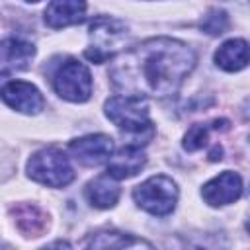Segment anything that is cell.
Segmentation results:
<instances>
[{
    "instance_id": "6da1fadb",
    "label": "cell",
    "mask_w": 250,
    "mask_h": 250,
    "mask_svg": "<svg viewBox=\"0 0 250 250\" xmlns=\"http://www.w3.org/2000/svg\"><path fill=\"white\" fill-rule=\"evenodd\" d=\"M195 66L191 47L170 37H152L113 57L111 86L121 96L168 98L174 96Z\"/></svg>"
},
{
    "instance_id": "7a4b0ae2",
    "label": "cell",
    "mask_w": 250,
    "mask_h": 250,
    "mask_svg": "<svg viewBox=\"0 0 250 250\" xmlns=\"http://www.w3.org/2000/svg\"><path fill=\"white\" fill-rule=\"evenodd\" d=\"M104 107L107 119L131 137V145L141 146L152 139L154 127L148 117V105L145 100L131 96H113L105 102Z\"/></svg>"
},
{
    "instance_id": "3957f363",
    "label": "cell",
    "mask_w": 250,
    "mask_h": 250,
    "mask_svg": "<svg viewBox=\"0 0 250 250\" xmlns=\"http://www.w3.org/2000/svg\"><path fill=\"white\" fill-rule=\"evenodd\" d=\"M127 43V25L109 16H98L90 21V45L84 57L96 64L117 57Z\"/></svg>"
},
{
    "instance_id": "277c9868",
    "label": "cell",
    "mask_w": 250,
    "mask_h": 250,
    "mask_svg": "<svg viewBox=\"0 0 250 250\" xmlns=\"http://www.w3.org/2000/svg\"><path fill=\"white\" fill-rule=\"evenodd\" d=\"M27 176L49 188H64L74 180V170L66 154L55 146L37 150L27 162Z\"/></svg>"
},
{
    "instance_id": "5b68a950",
    "label": "cell",
    "mask_w": 250,
    "mask_h": 250,
    "mask_svg": "<svg viewBox=\"0 0 250 250\" xmlns=\"http://www.w3.org/2000/svg\"><path fill=\"white\" fill-rule=\"evenodd\" d=\"M135 203L150 215L164 217L174 211L178 203V186L168 176H152L133 189Z\"/></svg>"
},
{
    "instance_id": "8992f818",
    "label": "cell",
    "mask_w": 250,
    "mask_h": 250,
    "mask_svg": "<svg viewBox=\"0 0 250 250\" xmlns=\"http://www.w3.org/2000/svg\"><path fill=\"white\" fill-rule=\"evenodd\" d=\"M53 86L62 100L82 104L92 96V74L84 62L68 59L57 68Z\"/></svg>"
},
{
    "instance_id": "52a82bcc",
    "label": "cell",
    "mask_w": 250,
    "mask_h": 250,
    "mask_svg": "<svg viewBox=\"0 0 250 250\" xmlns=\"http://www.w3.org/2000/svg\"><path fill=\"white\" fill-rule=\"evenodd\" d=\"M0 98L12 109H16L20 113H27V115H35L45 107V100H43L41 92L37 90V86H33L31 82H25V80L6 82L0 90Z\"/></svg>"
},
{
    "instance_id": "ba28073f",
    "label": "cell",
    "mask_w": 250,
    "mask_h": 250,
    "mask_svg": "<svg viewBox=\"0 0 250 250\" xmlns=\"http://www.w3.org/2000/svg\"><path fill=\"white\" fill-rule=\"evenodd\" d=\"M68 148L80 164L98 166V164L107 162V158L111 156L113 141L107 135L96 133V135H86V137H78V139L70 141Z\"/></svg>"
},
{
    "instance_id": "9c48e42d",
    "label": "cell",
    "mask_w": 250,
    "mask_h": 250,
    "mask_svg": "<svg viewBox=\"0 0 250 250\" xmlns=\"http://www.w3.org/2000/svg\"><path fill=\"white\" fill-rule=\"evenodd\" d=\"M201 195L205 203H209L211 207H223L234 203L242 195V178L232 170H225L223 174L215 176L203 186Z\"/></svg>"
},
{
    "instance_id": "30bf717a",
    "label": "cell",
    "mask_w": 250,
    "mask_h": 250,
    "mask_svg": "<svg viewBox=\"0 0 250 250\" xmlns=\"http://www.w3.org/2000/svg\"><path fill=\"white\" fill-rule=\"evenodd\" d=\"M146 164V156L141 150L139 145H127L121 146L115 154L111 152V156L107 158V174L115 180H127L137 176Z\"/></svg>"
},
{
    "instance_id": "8fae6325",
    "label": "cell",
    "mask_w": 250,
    "mask_h": 250,
    "mask_svg": "<svg viewBox=\"0 0 250 250\" xmlns=\"http://www.w3.org/2000/svg\"><path fill=\"white\" fill-rule=\"evenodd\" d=\"M84 14L86 0H51L45 8V23L53 29H61L82 21Z\"/></svg>"
},
{
    "instance_id": "7c38bea8",
    "label": "cell",
    "mask_w": 250,
    "mask_h": 250,
    "mask_svg": "<svg viewBox=\"0 0 250 250\" xmlns=\"http://www.w3.org/2000/svg\"><path fill=\"white\" fill-rule=\"evenodd\" d=\"M84 193H86V199L90 201V205H94L98 209H109L117 203V199L121 195V188L115 178L105 174V176H98L96 180H92L86 186Z\"/></svg>"
},
{
    "instance_id": "4fadbf2b",
    "label": "cell",
    "mask_w": 250,
    "mask_h": 250,
    "mask_svg": "<svg viewBox=\"0 0 250 250\" xmlns=\"http://www.w3.org/2000/svg\"><path fill=\"white\" fill-rule=\"evenodd\" d=\"M215 62L219 68L227 72H238L246 68L248 64V43L244 39H229L225 41L217 53H215Z\"/></svg>"
},
{
    "instance_id": "5bb4252c",
    "label": "cell",
    "mask_w": 250,
    "mask_h": 250,
    "mask_svg": "<svg viewBox=\"0 0 250 250\" xmlns=\"http://www.w3.org/2000/svg\"><path fill=\"white\" fill-rule=\"evenodd\" d=\"M35 55V47L21 39H6L0 43V64L6 68H27L31 57Z\"/></svg>"
},
{
    "instance_id": "9a60e30c",
    "label": "cell",
    "mask_w": 250,
    "mask_h": 250,
    "mask_svg": "<svg viewBox=\"0 0 250 250\" xmlns=\"http://www.w3.org/2000/svg\"><path fill=\"white\" fill-rule=\"evenodd\" d=\"M84 246H94V248H133V246H146L150 248L152 244L141 238H133L125 232H117V230H104V232H96V236H92L90 240L84 242Z\"/></svg>"
},
{
    "instance_id": "2e32d148",
    "label": "cell",
    "mask_w": 250,
    "mask_h": 250,
    "mask_svg": "<svg viewBox=\"0 0 250 250\" xmlns=\"http://www.w3.org/2000/svg\"><path fill=\"white\" fill-rule=\"evenodd\" d=\"M16 215V225L21 232H25L27 236H37L45 225H47V217L35 207V205H20L14 209Z\"/></svg>"
},
{
    "instance_id": "e0dca14e",
    "label": "cell",
    "mask_w": 250,
    "mask_h": 250,
    "mask_svg": "<svg viewBox=\"0 0 250 250\" xmlns=\"http://www.w3.org/2000/svg\"><path fill=\"white\" fill-rule=\"evenodd\" d=\"M211 129L225 131V129H229V121L227 119H215L211 125H207V123H195V125H191V129L184 137V148L189 150V152L203 148L207 145V141H209V131Z\"/></svg>"
},
{
    "instance_id": "ac0fdd59",
    "label": "cell",
    "mask_w": 250,
    "mask_h": 250,
    "mask_svg": "<svg viewBox=\"0 0 250 250\" xmlns=\"http://www.w3.org/2000/svg\"><path fill=\"white\" fill-rule=\"evenodd\" d=\"M199 27H201L205 33H209V35H221V33H225L227 27H229V16H227V12H223V10H219V8H213V10H209L207 16L199 21Z\"/></svg>"
},
{
    "instance_id": "d6986e66",
    "label": "cell",
    "mask_w": 250,
    "mask_h": 250,
    "mask_svg": "<svg viewBox=\"0 0 250 250\" xmlns=\"http://www.w3.org/2000/svg\"><path fill=\"white\" fill-rule=\"evenodd\" d=\"M23 2H39V0H23Z\"/></svg>"
}]
</instances>
